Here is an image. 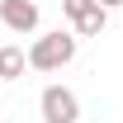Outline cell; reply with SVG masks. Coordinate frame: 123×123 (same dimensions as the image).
<instances>
[{"instance_id": "6da1fadb", "label": "cell", "mask_w": 123, "mask_h": 123, "mask_svg": "<svg viewBox=\"0 0 123 123\" xmlns=\"http://www.w3.org/2000/svg\"><path fill=\"white\" fill-rule=\"evenodd\" d=\"M76 47H80V38L71 29H52V33H38L24 57H29V71H62L76 57Z\"/></svg>"}, {"instance_id": "7a4b0ae2", "label": "cell", "mask_w": 123, "mask_h": 123, "mask_svg": "<svg viewBox=\"0 0 123 123\" xmlns=\"http://www.w3.org/2000/svg\"><path fill=\"white\" fill-rule=\"evenodd\" d=\"M38 109H43V123H76L80 118V99L66 85H47L38 95Z\"/></svg>"}, {"instance_id": "3957f363", "label": "cell", "mask_w": 123, "mask_h": 123, "mask_svg": "<svg viewBox=\"0 0 123 123\" xmlns=\"http://www.w3.org/2000/svg\"><path fill=\"white\" fill-rule=\"evenodd\" d=\"M0 24L10 33H38V24H43V10H38V0H0Z\"/></svg>"}, {"instance_id": "277c9868", "label": "cell", "mask_w": 123, "mask_h": 123, "mask_svg": "<svg viewBox=\"0 0 123 123\" xmlns=\"http://www.w3.org/2000/svg\"><path fill=\"white\" fill-rule=\"evenodd\" d=\"M24 71H29V57H24V47L5 43V47H0V80H24Z\"/></svg>"}, {"instance_id": "5b68a950", "label": "cell", "mask_w": 123, "mask_h": 123, "mask_svg": "<svg viewBox=\"0 0 123 123\" xmlns=\"http://www.w3.org/2000/svg\"><path fill=\"white\" fill-rule=\"evenodd\" d=\"M104 24H109V10H104V5H90V10L71 24V33H76V38H99Z\"/></svg>"}, {"instance_id": "8992f818", "label": "cell", "mask_w": 123, "mask_h": 123, "mask_svg": "<svg viewBox=\"0 0 123 123\" xmlns=\"http://www.w3.org/2000/svg\"><path fill=\"white\" fill-rule=\"evenodd\" d=\"M90 5H95V0H62V14H66V19H71V24H76V19L85 14Z\"/></svg>"}, {"instance_id": "52a82bcc", "label": "cell", "mask_w": 123, "mask_h": 123, "mask_svg": "<svg viewBox=\"0 0 123 123\" xmlns=\"http://www.w3.org/2000/svg\"><path fill=\"white\" fill-rule=\"evenodd\" d=\"M95 5H104V10H123V0H95Z\"/></svg>"}]
</instances>
